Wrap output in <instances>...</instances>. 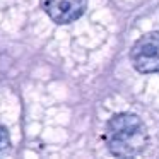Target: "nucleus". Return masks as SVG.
<instances>
[{
    "mask_svg": "<svg viewBox=\"0 0 159 159\" xmlns=\"http://www.w3.org/2000/svg\"><path fill=\"white\" fill-rule=\"evenodd\" d=\"M104 140L113 156L128 157L144 152L149 142V134L140 116L134 113H118L108 120Z\"/></svg>",
    "mask_w": 159,
    "mask_h": 159,
    "instance_id": "obj_1",
    "label": "nucleus"
},
{
    "mask_svg": "<svg viewBox=\"0 0 159 159\" xmlns=\"http://www.w3.org/2000/svg\"><path fill=\"white\" fill-rule=\"evenodd\" d=\"M130 62L140 74L159 72V31L145 33L134 43L130 50Z\"/></svg>",
    "mask_w": 159,
    "mask_h": 159,
    "instance_id": "obj_2",
    "label": "nucleus"
},
{
    "mask_svg": "<svg viewBox=\"0 0 159 159\" xmlns=\"http://www.w3.org/2000/svg\"><path fill=\"white\" fill-rule=\"evenodd\" d=\"M9 147H11V135H9V130L0 125V154H4Z\"/></svg>",
    "mask_w": 159,
    "mask_h": 159,
    "instance_id": "obj_4",
    "label": "nucleus"
},
{
    "mask_svg": "<svg viewBox=\"0 0 159 159\" xmlns=\"http://www.w3.org/2000/svg\"><path fill=\"white\" fill-rule=\"evenodd\" d=\"M43 11L57 24H70L86 12L87 0H39Z\"/></svg>",
    "mask_w": 159,
    "mask_h": 159,
    "instance_id": "obj_3",
    "label": "nucleus"
}]
</instances>
